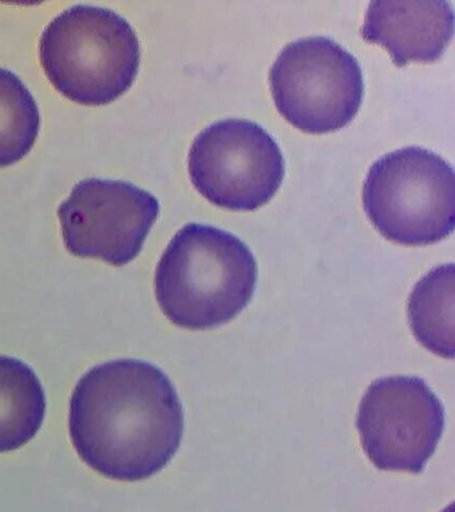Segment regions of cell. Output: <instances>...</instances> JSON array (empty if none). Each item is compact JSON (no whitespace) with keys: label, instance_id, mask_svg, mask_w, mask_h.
I'll list each match as a JSON object with an SVG mask.
<instances>
[{"label":"cell","instance_id":"cell-1","mask_svg":"<svg viewBox=\"0 0 455 512\" xmlns=\"http://www.w3.org/2000/svg\"><path fill=\"white\" fill-rule=\"evenodd\" d=\"M71 442L83 462L106 478L138 482L177 454L185 415L177 390L151 363L119 359L79 379L70 400Z\"/></svg>","mask_w":455,"mask_h":512},{"label":"cell","instance_id":"cell-2","mask_svg":"<svg viewBox=\"0 0 455 512\" xmlns=\"http://www.w3.org/2000/svg\"><path fill=\"white\" fill-rule=\"evenodd\" d=\"M257 280V260L238 236L190 223L174 235L159 260L155 295L175 326L209 330L245 310Z\"/></svg>","mask_w":455,"mask_h":512},{"label":"cell","instance_id":"cell-3","mask_svg":"<svg viewBox=\"0 0 455 512\" xmlns=\"http://www.w3.org/2000/svg\"><path fill=\"white\" fill-rule=\"evenodd\" d=\"M39 58L47 78L66 98L83 106H105L133 86L141 42L117 12L78 4L43 31Z\"/></svg>","mask_w":455,"mask_h":512},{"label":"cell","instance_id":"cell-4","mask_svg":"<svg viewBox=\"0 0 455 512\" xmlns=\"http://www.w3.org/2000/svg\"><path fill=\"white\" fill-rule=\"evenodd\" d=\"M362 200L371 223L391 242L437 243L454 230V168L423 147L389 152L367 172Z\"/></svg>","mask_w":455,"mask_h":512},{"label":"cell","instance_id":"cell-5","mask_svg":"<svg viewBox=\"0 0 455 512\" xmlns=\"http://www.w3.org/2000/svg\"><path fill=\"white\" fill-rule=\"evenodd\" d=\"M275 106L299 130H339L357 115L363 76L357 58L327 36H305L282 48L269 74Z\"/></svg>","mask_w":455,"mask_h":512},{"label":"cell","instance_id":"cell-6","mask_svg":"<svg viewBox=\"0 0 455 512\" xmlns=\"http://www.w3.org/2000/svg\"><path fill=\"white\" fill-rule=\"evenodd\" d=\"M189 172L194 187L211 203L253 211L281 187L285 160L273 136L258 123L223 119L194 139Z\"/></svg>","mask_w":455,"mask_h":512},{"label":"cell","instance_id":"cell-7","mask_svg":"<svg viewBox=\"0 0 455 512\" xmlns=\"http://www.w3.org/2000/svg\"><path fill=\"white\" fill-rule=\"evenodd\" d=\"M357 428L363 451L379 470L419 474L437 450L445 410L425 380L387 376L367 388Z\"/></svg>","mask_w":455,"mask_h":512},{"label":"cell","instance_id":"cell-8","mask_svg":"<svg viewBox=\"0 0 455 512\" xmlns=\"http://www.w3.org/2000/svg\"><path fill=\"white\" fill-rule=\"evenodd\" d=\"M158 215V199L149 191L98 178L81 180L58 208L67 250L115 267L137 258Z\"/></svg>","mask_w":455,"mask_h":512},{"label":"cell","instance_id":"cell-9","mask_svg":"<svg viewBox=\"0 0 455 512\" xmlns=\"http://www.w3.org/2000/svg\"><path fill=\"white\" fill-rule=\"evenodd\" d=\"M453 34V4L447 0H375L362 26L363 39L387 48L399 67L441 58Z\"/></svg>","mask_w":455,"mask_h":512},{"label":"cell","instance_id":"cell-10","mask_svg":"<svg viewBox=\"0 0 455 512\" xmlns=\"http://www.w3.org/2000/svg\"><path fill=\"white\" fill-rule=\"evenodd\" d=\"M45 415V390L33 368L0 355V454L29 443Z\"/></svg>","mask_w":455,"mask_h":512},{"label":"cell","instance_id":"cell-11","mask_svg":"<svg viewBox=\"0 0 455 512\" xmlns=\"http://www.w3.org/2000/svg\"><path fill=\"white\" fill-rule=\"evenodd\" d=\"M407 318L415 339L427 350L454 359V264H442L411 291Z\"/></svg>","mask_w":455,"mask_h":512},{"label":"cell","instance_id":"cell-12","mask_svg":"<svg viewBox=\"0 0 455 512\" xmlns=\"http://www.w3.org/2000/svg\"><path fill=\"white\" fill-rule=\"evenodd\" d=\"M41 114L29 88L0 67V168L25 158L37 142Z\"/></svg>","mask_w":455,"mask_h":512}]
</instances>
